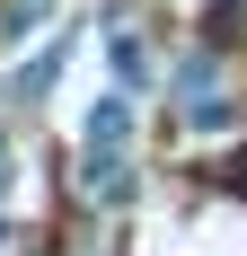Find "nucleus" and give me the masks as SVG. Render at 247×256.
Segmentation results:
<instances>
[{
    "label": "nucleus",
    "mask_w": 247,
    "mask_h": 256,
    "mask_svg": "<svg viewBox=\"0 0 247 256\" xmlns=\"http://www.w3.org/2000/svg\"><path fill=\"white\" fill-rule=\"evenodd\" d=\"M124 142H132L124 98H98V115H88V159H124Z\"/></svg>",
    "instance_id": "1"
}]
</instances>
